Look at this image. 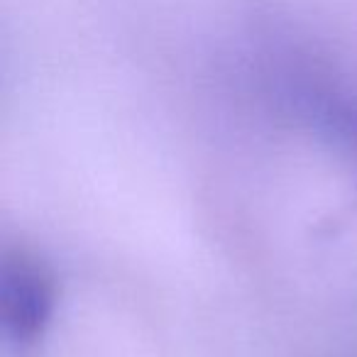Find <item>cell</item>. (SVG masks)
<instances>
[{
	"label": "cell",
	"mask_w": 357,
	"mask_h": 357,
	"mask_svg": "<svg viewBox=\"0 0 357 357\" xmlns=\"http://www.w3.org/2000/svg\"><path fill=\"white\" fill-rule=\"evenodd\" d=\"M0 306L13 345L30 347L45 335L56 306V282L45 259L22 248L6 255Z\"/></svg>",
	"instance_id": "cell-1"
}]
</instances>
